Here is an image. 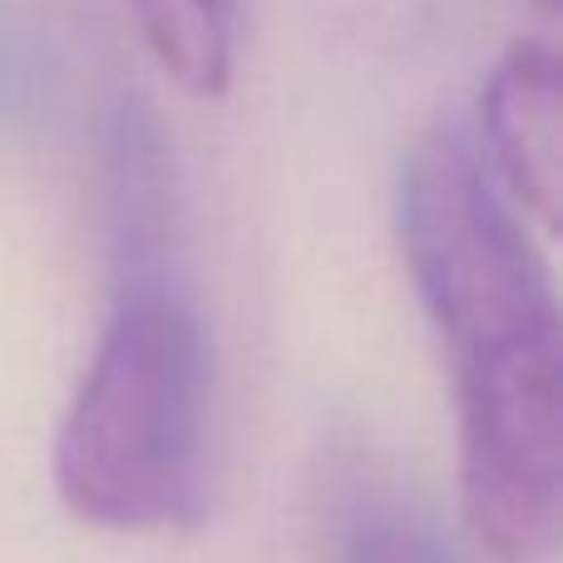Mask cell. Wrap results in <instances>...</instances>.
Listing matches in <instances>:
<instances>
[{
  "label": "cell",
  "instance_id": "3957f363",
  "mask_svg": "<svg viewBox=\"0 0 563 563\" xmlns=\"http://www.w3.org/2000/svg\"><path fill=\"white\" fill-rule=\"evenodd\" d=\"M479 164L519 218L559 228V59L544 40H515L479 95Z\"/></svg>",
  "mask_w": 563,
  "mask_h": 563
},
{
  "label": "cell",
  "instance_id": "5b68a950",
  "mask_svg": "<svg viewBox=\"0 0 563 563\" xmlns=\"http://www.w3.org/2000/svg\"><path fill=\"white\" fill-rule=\"evenodd\" d=\"M154 65L184 95L218 99L238 69V0H124Z\"/></svg>",
  "mask_w": 563,
  "mask_h": 563
},
{
  "label": "cell",
  "instance_id": "6da1fadb",
  "mask_svg": "<svg viewBox=\"0 0 563 563\" xmlns=\"http://www.w3.org/2000/svg\"><path fill=\"white\" fill-rule=\"evenodd\" d=\"M400 243L455 371L470 534L499 563L549 559L563 515L559 301L525 218L460 124H430L410 144Z\"/></svg>",
  "mask_w": 563,
  "mask_h": 563
},
{
  "label": "cell",
  "instance_id": "7a4b0ae2",
  "mask_svg": "<svg viewBox=\"0 0 563 563\" xmlns=\"http://www.w3.org/2000/svg\"><path fill=\"white\" fill-rule=\"evenodd\" d=\"M208 346L164 267L119 273V297L55 435V489L85 525L144 534L198 515Z\"/></svg>",
  "mask_w": 563,
  "mask_h": 563
},
{
  "label": "cell",
  "instance_id": "277c9868",
  "mask_svg": "<svg viewBox=\"0 0 563 563\" xmlns=\"http://www.w3.org/2000/svg\"><path fill=\"white\" fill-rule=\"evenodd\" d=\"M327 519L336 563H460L435 515L366 460H346L331 475Z\"/></svg>",
  "mask_w": 563,
  "mask_h": 563
}]
</instances>
